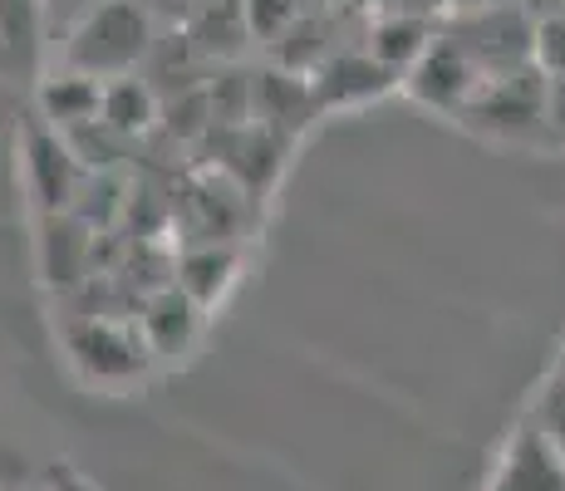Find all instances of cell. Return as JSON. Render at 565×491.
Here are the masks:
<instances>
[{
    "instance_id": "6da1fadb",
    "label": "cell",
    "mask_w": 565,
    "mask_h": 491,
    "mask_svg": "<svg viewBox=\"0 0 565 491\" xmlns=\"http://www.w3.org/2000/svg\"><path fill=\"white\" fill-rule=\"evenodd\" d=\"M162 35V20L143 0H94L79 20H74L70 40L60 50V64L94 79H124V74H143L148 54Z\"/></svg>"
},
{
    "instance_id": "7a4b0ae2",
    "label": "cell",
    "mask_w": 565,
    "mask_h": 491,
    "mask_svg": "<svg viewBox=\"0 0 565 491\" xmlns=\"http://www.w3.org/2000/svg\"><path fill=\"white\" fill-rule=\"evenodd\" d=\"M546 94H551V79L536 64L512 70V74H492L467 98L458 124L477 138H492V143H531V138L551 134Z\"/></svg>"
},
{
    "instance_id": "3957f363",
    "label": "cell",
    "mask_w": 565,
    "mask_h": 491,
    "mask_svg": "<svg viewBox=\"0 0 565 491\" xmlns=\"http://www.w3.org/2000/svg\"><path fill=\"white\" fill-rule=\"evenodd\" d=\"M438 30L477 64V70H482V79L536 64V20L526 15V6H521V0L448 10V15L438 20Z\"/></svg>"
},
{
    "instance_id": "277c9868",
    "label": "cell",
    "mask_w": 565,
    "mask_h": 491,
    "mask_svg": "<svg viewBox=\"0 0 565 491\" xmlns=\"http://www.w3.org/2000/svg\"><path fill=\"white\" fill-rule=\"evenodd\" d=\"M64 344H70L74 369L89 384H104V388L134 384L153 364V349L138 334V320L124 324V320H108V314H89V320H74L64 330Z\"/></svg>"
},
{
    "instance_id": "5b68a950",
    "label": "cell",
    "mask_w": 565,
    "mask_h": 491,
    "mask_svg": "<svg viewBox=\"0 0 565 491\" xmlns=\"http://www.w3.org/2000/svg\"><path fill=\"white\" fill-rule=\"evenodd\" d=\"M20 172H25V188L35 196L40 216L45 212H74V196L84 192V162L74 143L60 134V128H50L45 118H35V124L25 128V138H20Z\"/></svg>"
},
{
    "instance_id": "8992f818",
    "label": "cell",
    "mask_w": 565,
    "mask_h": 491,
    "mask_svg": "<svg viewBox=\"0 0 565 491\" xmlns=\"http://www.w3.org/2000/svg\"><path fill=\"white\" fill-rule=\"evenodd\" d=\"M477 84H482V70H477V64L438 30V40L418 54V64L404 74V84H398V89H404L418 108L443 114V118H452V124H458V114L467 108V98L477 94Z\"/></svg>"
},
{
    "instance_id": "52a82bcc",
    "label": "cell",
    "mask_w": 565,
    "mask_h": 491,
    "mask_svg": "<svg viewBox=\"0 0 565 491\" xmlns=\"http://www.w3.org/2000/svg\"><path fill=\"white\" fill-rule=\"evenodd\" d=\"M306 79H310L315 98H320V114H330V108H360L369 98H384L404 84L388 64H379L374 54L364 50V40L360 45H340L320 70L306 74Z\"/></svg>"
},
{
    "instance_id": "ba28073f",
    "label": "cell",
    "mask_w": 565,
    "mask_h": 491,
    "mask_svg": "<svg viewBox=\"0 0 565 491\" xmlns=\"http://www.w3.org/2000/svg\"><path fill=\"white\" fill-rule=\"evenodd\" d=\"M202 320H206V310L182 286H172V280L148 290L143 305H138V334L153 349V359H182L198 344Z\"/></svg>"
},
{
    "instance_id": "9c48e42d",
    "label": "cell",
    "mask_w": 565,
    "mask_h": 491,
    "mask_svg": "<svg viewBox=\"0 0 565 491\" xmlns=\"http://www.w3.org/2000/svg\"><path fill=\"white\" fill-rule=\"evenodd\" d=\"M320 118V98H315L306 74H290V70H260L252 79V124L270 128L276 138H296Z\"/></svg>"
},
{
    "instance_id": "30bf717a",
    "label": "cell",
    "mask_w": 565,
    "mask_h": 491,
    "mask_svg": "<svg viewBox=\"0 0 565 491\" xmlns=\"http://www.w3.org/2000/svg\"><path fill=\"white\" fill-rule=\"evenodd\" d=\"M438 20L443 15H428V10H374L364 20L360 40L379 64H388L404 79L413 64H418V54L438 40Z\"/></svg>"
},
{
    "instance_id": "8fae6325",
    "label": "cell",
    "mask_w": 565,
    "mask_h": 491,
    "mask_svg": "<svg viewBox=\"0 0 565 491\" xmlns=\"http://www.w3.org/2000/svg\"><path fill=\"white\" fill-rule=\"evenodd\" d=\"M94 222H84L79 212H45L40 216V270L50 286H79L89 276L94 260Z\"/></svg>"
},
{
    "instance_id": "7c38bea8",
    "label": "cell",
    "mask_w": 565,
    "mask_h": 491,
    "mask_svg": "<svg viewBox=\"0 0 565 491\" xmlns=\"http://www.w3.org/2000/svg\"><path fill=\"white\" fill-rule=\"evenodd\" d=\"M497 491H565V452L541 433V423H526L507 442Z\"/></svg>"
},
{
    "instance_id": "4fadbf2b",
    "label": "cell",
    "mask_w": 565,
    "mask_h": 491,
    "mask_svg": "<svg viewBox=\"0 0 565 491\" xmlns=\"http://www.w3.org/2000/svg\"><path fill=\"white\" fill-rule=\"evenodd\" d=\"M35 104H40V118H45L50 128H60V134H79V128L99 124L104 79L70 70V64H60V70H54L50 79L40 84Z\"/></svg>"
},
{
    "instance_id": "5bb4252c",
    "label": "cell",
    "mask_w": 565,
    "mask_h": 491,
    "mask_svg": "<svg viewBox=\"0 0 565 491\" xmlns=\"http://www.w3.org/2000/svg\"><path fill=\"white\" fill-rule=\"evenodd\" d=\"M178 30L206 64L232 60V54H242L246 40H256L252 20H246V0H206L198 15H188Z\"/></svg>"
},
{
    "instance_id": "9a60e30c",
    "label": "cell",
    "mask_w": 565,
    "mask_h": 491,
    "mask_svg": "<svg viewBox=\"0 0 565 491\" xmlns=\"http://www.w3.org/2000/svg\"><path fill=\"white\" fill-rule=\"evenodd\" d=\"M236 266H242V256L232 250V242H198L182 250V260L172 266V286H182L202 310H212L232 290Z\"/></svg>"
},
{
    "instance_id": "2e32d148",
    "label": "cell",
    "mask_w": 565,
    "mask_h": 491,
    "mask_svg": "<svg viewBox=\"0 0 565 491\" xmlns=\"http://www.w3.org/2000/svg\"><path fill=\"white\" fill-rule=\"evenodd\" d=\"M162 118V98L158 89L143 79V74H124V79H108L104 84V108H99V124L108 134H118L124 143L143 138Z\"/></svg>"
},
{
    "instance_id": "e0dca14e",
    "label": "cell",
    "mask_w": 565,
    "mask_h": 491,
    "mask_svg": "<svg viewBox=\"0 0 565 491\" xmlns=\"http://www.w3.org/2000/svg\"><path fill=\"white\" fill-rule=\"evenodd\" d=\"M45 45V0H0V50L35 60Z\"/></svg>"
},
{
    "instance_id": "ac0fdd59",
    "label": "cell",
    "mask_w": 565,
    "mask_h": 491,
    "mask_svg": "<svg viewBox=\"0 0 565 491\" xmlns=\"http://www.w3.org/2000/svg\"><path fill=\"white\" fill-rule=\"evenodd\" d=\"M536 70L546 79H565V15L536 20Z\"/></svg>"
},
{
    "instance_id": "d6986e66",
    "label": "cell",
    "mask_w": 565,
    "mask_h": 491,
    "mask_svg": "<svg viewBox=\"0 0 565 491\" xmlns=\"http://www.w3.org/2000/svg\"><path fill=\"white\" fill-rule=\"evenodd\" d=\"M300 10H296V0H246V20H252V35L256 40H276V35H286V25L296 20Z\"/></svg>"
},
{
    "instance_id": "ffe728a7",
    "label": "cell",
    "mask_w": 565,
    "mask_h": 491,
    "mask_svg": "<svg viewBox=\"0 0 565 491\" xmlns=\"http://www.w3.org/2000/svg\"><path fill=\"white\" fill-rule=\"evenodd\" d=\"M536 423H541V433H546V438L565 452V369H561V374L546 384V393H541Z\"/></svg>"
},
{
    "instance_id": "44dd1931",
    "label": "cell",
    "mask_w": 565,
    "mask_h": 491,
    "mask_svg": "<svg viewBox=\"0 0 565 491\" xmlns=\"http://www.w3.org/2000/svg\"><path fill=\"white\" fill-rule=\"evenodd\" d=\"M148 10L162 20V25H182L188 15H198V10L206 6V0H143Z\"/></svg>"
},
{
    "instance_id": "7402d4cb",
    "label": "cell",
    "mask_w": 565,
    "mask_h": 491,
    "mask_svg": "<svg viewBox=\"0 0 565 491\" xmlns=\"http://www.w3.org/2000/svg\"><path fill=\"white\" fill-rule=\"evenodd\" d=\"M546 118H551V134L565 138V79H551V94H546Z\"/></svg>"
},
{
    "instance_id": "603a6c76",
    "label": "cell",
    "mask_w": 565,
    "mask_h": 491,
    "mask_svg": "<svg viewBox=\"0 0 565 491\" xmlns=\"http://www.w3.org/2000/svg\"><path fill=\"white\" fill-rule=\"evenodd\" d=\"M0 487H25V457L0 447Z\"/></svg>"
},
{
    "instance_id": "cb8c5ba5",
    "label": "cell",
    "mask_w": 565,
    "mask_h": 491,
    "mask_svg": "<svg viewBox=\"0 0 565 491\" xmlns=\"http://www.w3.org/2000/svg\"><path fill=\"white\" fill-rule=\"evenodd\" d=\"M531 20H551V15H565V0H521Z\"/></svg>"
},
{
    "instance_id": "d4e9b609",
    "label": "cell",
    "mask_w": 565,
    "mask_h": 491,
    "mask_svg": "<svg viewBox=\"0 0 565 491\" xmlns=\"http://www.w3.org/2000/svg\"><path fill=\"white\" fill-rule=\"evenodd\" d=\"M300 15H324V10H340V0H296Z\"/></svg>"
},
{
    "instance_id": "484cf974",
    "label": "cell",
    "mask_w": 565,
    "mask_h": 491,
    "mask_svg": "<svg viewBox=\"0 0 565 491\" xmlns=\"http://www.w3.org/2000/svg\"><path fill=\"white\" fill-rule=\"evenodd\" d=\"M443 6V15H448V10H472V6H497V0H438Z\"/></svg>"
},
{
    "instance_id": "4316f807",
    "label": "cell",
    "mask_w": 565,
    "mask_h": 491,
    "mask_svg": "<svg viewBox=\"0 0 565 491\" xmlns=\"http://www.w3.org/2000/svg\"><path fill=\"white\" fill-rule=\"evenodd\" d=\"M0 491H25V487H0Z\"/></svg>"
}]
</instances>
